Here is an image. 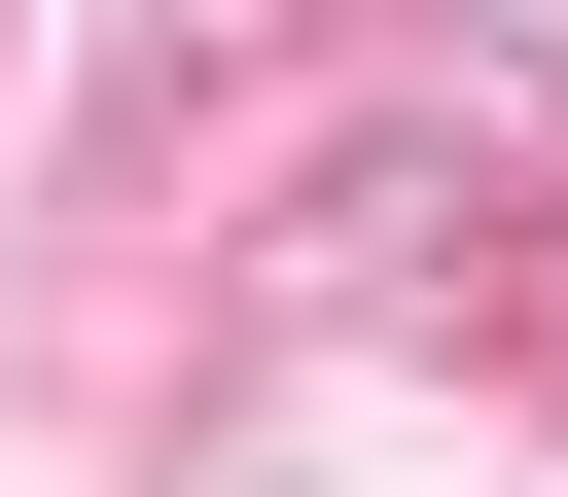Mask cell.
I'll return each instance as SVG.
<instances>
[{
  "label": "cell",
  "instance_id": "obj_1",
  "mask_svg": "<svg viewBox=\"0 0 568 497\" xmlns=\"http://www.w3.org/2000/svg\"><path fill=\"white\" fill-rule=\"evenodd\" d=\"M426 71L462 106H568V0H426Z\"/></svg>",
  "mask_w": 568,
  "mask_h": 497
}]
</instances>
